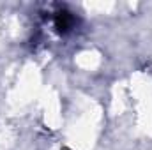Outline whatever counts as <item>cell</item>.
<instances>
[{"instance_id":"cell-1","label":"cell","mask_w":152,"mask_h":150,"mask_svg":"<svg viewBox=\"0 0 152 150\" xmlns=\"http://www.w3.org/2000/svg\"><path fill=\"white\" fill-rule=\"evenodd\" d=\"M73 25H75V18L69 12H58L55 20V27L58 28V32H67L69 28H73Z\"/></svg>"}]
</instances>
